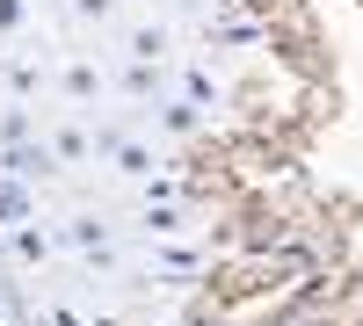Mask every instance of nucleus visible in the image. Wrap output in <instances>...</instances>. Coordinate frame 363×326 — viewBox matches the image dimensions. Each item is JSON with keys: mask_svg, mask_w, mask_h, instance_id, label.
I'll return each instance as SVG.
<instances>
[{"mask_svg": "<svg viewBox=\"0 0 363 326\" xmlns=\"http://www.w3.org/2000/svg\"><path fill=\"white\" fill-rule=\"evenodd\" d=\"M29 22H37V8H29V0H0V44H8V37H22Z\"/></svg>", "mask_w": 363, "mask_h": 326, "instance_id": "f3484780", "label": "nucleus"}, {"mask_svg": "<svg viewBox=\"0 0 363 326\" xmlns=\"http://www.w3.org/2000/svg\"><path fill=\"white\" fill-rule=\"evenodd\" d=\"M95 153H102L116 174H124V182H138V189H145V182H153V174L167 167L153 138H131V131H116V124H102V131H95Z\"/></svg>", "mask_w": 363, "mask_h": 326, "instance_id": "f257e3e1", "label": "nucleus"}, {"mask_svg": "<svg viewBox=\"0 0 363 326\" xmlns=\"http://www.w3.org/2000/svg\"><path fill=\"white\" fill-rule=\"evenodd\" d=\"M138 225H145V240H160V247H174L182 232L196 225V218H189V211H174V203H145V211H138Z\"/></svg>", "mask_w": 363, "mask_h": 326, "instance_id": "9d476101", "label": "nucleus"}, {"mask_svg": "<svg viewBox=\"0 0 363 326\" xmlns=\"http://www.w3.org/2000/svg\"><path fill=\"white\" fill-rule=\"evenodd\" d=\"M182 102H189L196 116H211L225 95H218V80H211V66H182Z\"/></svg>", "mask_w": 363, "mask_h": 326, "instance_id": "f8f14e48", "label": "nucleus"}, {"mask_svg": "<svg viewBox=\"0 0 363 326\" xmlns=\"http://www.w3.org/2000/svg\"><path fill=\"white\" fill-rule=\"evenodd\" d=\"M0 326H15V319H8V312H0Z\"/></svg>", "mask_w": 363, "mask_h": 326, "instance_id": "a211bd4d", "label": "nucleus"}, {"mask_svg": "<svg viewBox=\"0 0 363 326\" xmlns=\"http://www.w3.org/2000/svg\"><path fill=\"white\" fill-rule=\"evenodd\" d=\"M58 247H73V254H87V261H109V254H116L109 225H102L95 211H80V218H66V225H58Z\"/></svg>", "mask_w": 363, "mask_h": 326, "instance_id": "20e7f679", "label": "nucleus"}, {"mask_svg": "<svg viewBox=\"0 0 363 326\" xmlns=\"http://www.w3.org/2000/svg\"><path fill=\"white\" fill-rule=\"evenodd\" d=\"M167 44H174L167 22H138V29H124V58H131V66H160Z\"/></svg>", "mask_w": 363, "mask_h": 326, "instance_id": "39448f33", "label": "nucleus"}, {"mask_svg": "<svg viewBox=\"0 0 363 326\" xmlns=\"http://www.w3.org/2000/svg\"><path fill=\"white\" fill-rule=\"evenodd\" d=\"M73 8V22H87V29H109L116 15H124V0H66Z\"/></svg>", "mask_w": 363, "mask_h": 326, "instance_id": "dca6fc26", "label": "nucleus"}, {"mask_svg": "<svg viewBox=\"0 0 363 326\" xmlns=\"http://www.w3.org/2000/svg\"><path fill=\"white\" fill-rule=\"evenodd\" d=\"M203 247H153V276H167V283H182V276H196L203 269Z\"/></svg>", "mask_w": 363, "mask_h": 326, "instance_id": "ddd939ff", "label": "nucleus"}, {"mask_svg": "<svg viewBox=\"0 0 363 326\" xmlns=\"http://www.w3.org/2000/svg\"><path fill=\"white\" fill-rule=\"evenodd\" d=\"M0 87H8V102L22 109V95L44 87V66H37V58H0Z\"/></svg>", "mask_w": 363, "mask_h": 326, "instance_id": "9b49d317", "label": "nucleus"}, {"mask_svg": "<svg viewBox=\"0 0 363 326\" xmlns=\"http://www.w3.org/2000/svg\"><path fill=\"white\" fill-rule=\"evenodd\" d=\"M44 145H51L58 167H87V160H95V131H87V124H58Z\"/></svg>", "mask_w": 363, "mask_h": 326, "instance_id": "6e6552de", "label": "nucleus"}, {"mask_svg": "<svg viewBox=\"0 0 363 326\" xmlns=\"http://www.w3.org/2000/svg\"><path fill=\"white\" fill-rule=\"evenodd\" d=\"M109 87H116L124 102H145V109H153V102H160V66H131V58H124Z\"/></svg>", "mask_w": 363, "mask_h": 326, "instance_id": "1a4fd4ad", "label": "nucleus"}, {"mask_svg": "<svg viewBox=\"0 0 363 326\" xmlns=\"http://www.w3.org/2000/svg\"><path fill=\"white\" fill-rule=\"evenodd\" d=\"M203 124H211V116H196L182 95H160V102H153V131H160V138H196Z\"/></svg>", "mask_w": 363, "mask_h": 326, "instance_id": "423d86ee", "label": "nucleus"}, {"mask_svg": "<svg viewBox=\"0 0 363 326\" xmlns=\"http://www.w3.org/2000/svg\"><path fill=\"white\" fill-rule=\"evenodd\" d=\"M0 174H8V182H22V189H37V182H51V174H66V167L51 160L44 138H29V145H8V153H0Z\"/></svg>", "mask_w": 363, "mask_h": 326, "instance_id": "7ed1b4c3", "label": "nucleus"}, {"mask_svg": "<svg viewBox=\"0 0 363 326\" xmlns=\"http://www.w3.org/2000/svg\"><path fill=\"white\" fill-rule=\"evenodd\" d=\"M58 95H66V109L80 116V109H95V102L109 95V73L95 66V58H80V51H73V58H58Z\"/></svg>", "mask_w": 363, "mask_h": 326, "instance_id": "f03ea898", "label": "nucleus"}, {"mask_svg": "<svg viewBox=\"0 0 363 326\" xmlns=\"http://www.w3.org/2000/svg\"><path fill=\"white\" fill-rule=\"evenodd\" d=\"M29 138H37V116H29V109H0V153H8V145H29Z\"/></svg>", "mask_w": 363, "mask_h": 326, "instance_id": "2eb2a0df", "label": "nucleus"}, {"mask_svg": "<svg viewBox=\"0 0 363 326\" xmlns=\"http://www.w3.org/2000/svg\"><path fill=\"white\" fill-rule=\"evenodd\" d=\"M22 225H37V189H22V182H8V174H0V240H8V232H22Z\"/></svg>", "mask_w": 363, "mask_h": 326, "instance_id": "0eeeda50", "label": "nucleus"}, {"mask_svg": "<svg viewBox=\"0 0 363 326\" xmlns=\"http://www.w3.org/2000/svg\"><path fill=\"white\" fill-rule=\"evenodd\" d=\"M0 247H8L15 261H51V247H58V240H51V232H44V218H37V225H22V232H8V240H0Z\"/></svg>", "mask_w": 363, "mask_h": 326, "instance_id": "4468645a", "label": "nucleus"}]
</instances>
